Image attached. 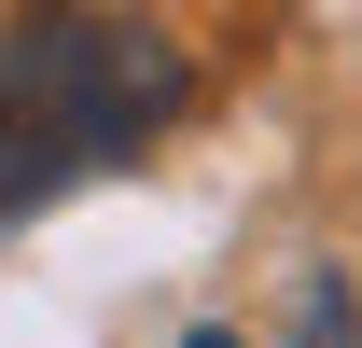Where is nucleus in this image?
Returning <instances> with one entry per match:
<instances>
[{
  "label": "nucleus",
  "mask_w": 362,
  "mask_h": 348,
  "mask_svg": "<svg viewBox=\"0 0 362 348\" xmlns=\"http://www.w3.org/2000/svg\"><path fill=\"white\" fill-rule=\"evenodd\" d=\"M195 112V56L112 0H14L0 14V223L139 168Z\"/></svg>",
  "instance_id": "nucleus-1"
},
{
  "label": "nucleus",
  "mask_w": 362,
  "mask_h": 348,
  "mask_svg": "<svg viewBox=\"0 0 362 348\" xmlns=\"http://www.w3.org/2000/svg\"><path fill=\"white\" fill-rule=\"evenodd\" d=\"M181 348H237V335H223V320H195V335H181Z\"/></svg>",
  "instance_id": "nucleus-3"
},
{
  "label": "nucleus",
  "mask_w": 362,
  "mask_h": 348,
  "mask_svg": "<svg viewBox=\"0 0 362 348\" xmlns=\"http://www.w3.org/2000/svg\"><path fill=\"white\" fill-rule=\"evenodd\" d=\"M293 348H362V293L334 265H307V293H293Z\"/></svg>",
  "instance_id": "nucleus-2"
}]
</instances>
